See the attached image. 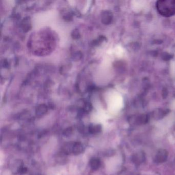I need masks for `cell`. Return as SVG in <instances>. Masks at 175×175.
Wrapping results in <instances>:
<instances>
[{"label": "cell", "mask_w": 175, "mask_h": 175, "mask_svg": "<svg viewBox=\"0 0 175 175\" xmlns=\"http://www.w3.org/2000/svg\"><path fill=\"white\" fill-rule=\"evenodd\" d=\"M149 120L148 116L146 115H140L137 117H134L130 122H132L134 124L136 125H142L147 123Z\"/></svg>", "instance_id": "3957f363"}, {"label": "cell", "mask_w": 175, "mask_h": 175, "mask_svg": "<svg viewBox=\"0 0 175 175\" xmlns=\"http://www.w3.org/2000/svg\"><path fill=\"white\" fill-rule=\"evenodd\" d=\"M102 130V126L100 124H91L88 128V132L91 134H99Z\"/></svg>", "instance_id": "8992f818"}, {"label": "cell", "mask_w": 175, "mask_h": 175, "mask_svg": "<svg viewBox=\"0 0 175 175\" xmlns=\"http://www.w3.org/2000/svg\"><path fill=\"white\" fill-rule=\"evenodd\" d=\"M168 113L166 110H162V109H158L156 111H155L153 114L154 118L156 120H159L163 118L164 116Z\"/></svg>", "instance_id": "30bf717a"}, {"label": "cell", "mask_w": 175, "mask_h": 175, "mask_svg": "<svg viewBox=\"0 0 175 175\" xmlns=\"http://www.w3.org/2000/svg\"><path fill=\"white\" fill-rule=\"evenodd\" d=\"M115 154V151L113 150H109L105 153V155L106 156H111Z\"/></svg>", "instance_id": "5bb4252c"}, {"label": "cell", "mask_w": 175, "mask_h": 175, "mask_svg": "<svg viewBox=\"0 0 175 175\" xmlns=\"http://www.w3.org/2000/svg\"><path fill=\"white\" fill-rule=\"evenodd\" d=\"M27 172V168H25V167H22L20 169V170H19V172L18 173L21 174V175H23L24 174H26Z\"/></svg>", "instance_id": "4fadbf2b"}, {"label": "cell", "mask_w": 175, "mask_h": 175, "mask_svg": "<svg viewBox=\"0 0 175 175\" xmlns=\"http://www.w3.org/2000/svg\"><path fill=\"white\" fill-rule=\"evenodd\" d=\"M145 160L144 154L142 152H138L133 155L132 161L136 165H140L143 163Z\"/></svg>", "instance_id": "277c9868"}, {"label": "cell", "mask_w": 175, "mask_h": 175, "mask_svg": "<svg viewBox=\"0 0 175 175\" xmlns=\"http://www.w3.org/2000/svg\"><path fill=\"white\" fill-rule=\"evenodd\" d=\"M56 160L57 163H59L60 164H64L67 162V155L61 152L57 154V156L56 157Z\"/></svg>", "instance_id": "ba28073f"}, {"label": "cell", "mask_w": 175, "mask_h": 175, "mask_svg": "<svg viewBox=\"0 0 175 175\" xmlns=\"http://www.w3.org/2000/svg\"><path fill=\"white\" fill-rule=\"evenodd\" d=\"M73 133V128L70 127L66 128L63 132V134L66 137H69L72 135Z\"/></svg>", "instance_id": "7c38bea8"}, {"label": "cell", "mask_w": 175, "mask_h": 175, "mask_svg": "<svg viewBox=\"0 0 175 175\" xmlns=\"http://www.w3.org/2000/svg\"><path fill=\"white\" fill-rule=\"evenodd\" d=\"M168 155V152L166 149H159L155 157L154 161L157 163H163L166 161Z\"/></svg>", "instance_id": "7a4b0ae2"}, {"label": "cell", "mask_w": 175, "mask_h": 175, "mask_svg": "<svg viewBox=\"0 0 175 175\" xmlns=\"http://www.w3.org/2000/svg\"><path fill=\"white\" fill-rule=\"evenodd\" d=\"M158 12L163 17H170L175 14V0H161L156 4Z\"/></svg>", "instance_id": "6da1fadb"}, {"label": "cell", "mask_w": 175, "mask_h": 175, "mask_svg": "<svg viewBox=\"0 0 175 175\" xmlns=\"http://www.w3.org/2000/svg\"><path fill=\"white\" fill-rule=\"evenodd\" d=\"M90 164L92 170H96L99 169L101 166V162L99 159L92 158L90 160Z\"/></svg>", "instance_id": "9c48e42d"}, {"label": "cell", "mask_w": 175, "mask_h": 175, "mask_svg": "<svg viewBox=\"0 0 175 175\" xmlns=\"http://www.w3.org/2000/svg\"><path fill=\"white\" fill-rule=\"evenodd\" d=\"M47 108L45 105H40L37 109L36 114L38 116H42L47 112Z\"/></svg>", "instance_id": "8fae6325"}, {"label": "cell", "mask_w": 175, "mask_h": 175, "mask_svg": "<svg viewBox=\"0 0 175 175\" xmlns=\"http://www.w3.org/2000/svg\"><path fill=\"white\" fill-rule=\"evenodd\" d=\"M84 150L83 145L80 142H75L73 149V154L75 155H80Z\"/></svg>", "instance_id": "52a82bcc"}, {"label": "cell", "mask_w": 175, "mask_h": 175, "mask_svg": "<svg viewBox=\"0 0 175 175\" xmlns=\"http://www.w3.org/2000/svg\"><path fill=\"white\" fill-rule=\"evenodd\" d=\"M75 142H68L65 143L62 147V152L68 155L69 154H73V149Z\"/></svg>", "instance_id": "5b68a950"}]
</instances>
